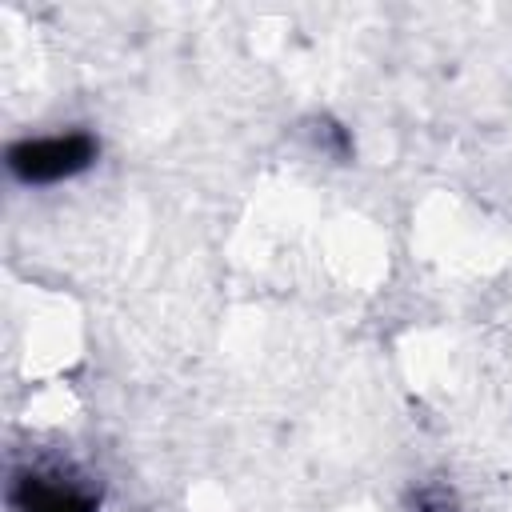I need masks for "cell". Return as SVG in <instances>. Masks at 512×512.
<instances>
[{
  "label": "cell",
  "instance_id": "cell-1",
  "mask_svg": "<svg viewBox=\"0 0 512 512\" xmlns=\"http://www.w3.org/2000/svg\"><path fill=\"white\" fill-rule=\"evenodd\" d=\"M96 160V140L88 132H64V136H36L8 148V168L24 184H56L76 172H84Z\"/></svg>",
  "mask_w": 512,
  "mask_h": 512
},
{
  "label": "cell",
  "instance_id": "cell-2",
  "mask_svg": "<svg viewBox=\"0 0 512 512\" xmlns=\"http://www.w3.org/2000/svg\"><path fill=\"white\" fill-rule=\"evenodd\" d=\"M12 504H16V512H96V496H88L84 488L60 480V476H44V472L16 476Z\"/></svg>",
  "mask_w": 512,
  "mask_h": 512
}]
</instances>
